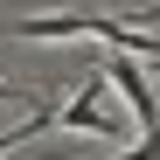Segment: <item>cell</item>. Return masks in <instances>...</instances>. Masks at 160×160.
Returning a JSON list of instances; mask_svg holds the SVG:
<instances>
[{"mask_svg": "<svg viewBox=\"0 0 160 160\" xmlns=\"http://www.w3.org/2000/svg\"><path fill=\"white\" fill-rule=\"evenodd\" d=\"M98 70H104V84H112V91H118V98L132 104V125H139V139H146V132H160L153 91H146V63H139V56H118V49H112V56H104Z\"/></svg>", "mask_w": 160, "mask_h": 160, "instance_id": "cell-1", "label": "cell"}, {"mask_svg": "<svg viewBox=\"0 0 160 160\" xmlns=\"http://www.w3.org/2000/svg\"><path fill=\"white\" fill-rule=\"evenodd\" d=\"M118 160H160V132H146V139H139V146H125Z\"/></svg>", "mask_w": 160, "mask_h": 160, "instance_id": "cell-3", "label": "cell"}, {"mask_svg": "<svg viewBox=\"0 0 160 160\" xmlns=\"http://www.w3.org/2000/svg\"><path fill=\"white\" fill-rule=\"evenodd\" d=\"M7 98H14V84H7V77H0V104H7Z\"/></svg>", "mask_w": 160, "mask_h": 160, "instance_id": "cell-4", "label": "cell"}, {"mask_svg": "<svg viewBox=\"0 0 160 160\" xmlns=\"http://www.w3.org/2000/svg\"><path fill=\"white\" fill-rule=\"evenodd\" d=\"M56 125H70V132H98V139H118V132H125L112 112H104V77H91L84 91H70V104L56 112Z\"/></svg>", "mask_w": 160, "mask_h": 160, "instance_id": "cell-2", "label": "cell"}]
</instances>
